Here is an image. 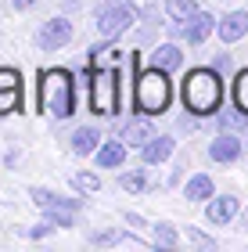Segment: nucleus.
Instances as JSON below:
<instances>
[{"instance_id": "obj_7", "label": "nucleus", "mask_w": 248, "mask_h": 252, "mask_svg": "<svg viewBox=\"0 0 248 252\" xmlns=\"http://www.w3.org/2000/svg\"><path fill=\"white\" fill-rule=\"evenodd\" d=\"M69 40H72V22L69 18H51L47 26H43V32H40V47L43 51H58Z\"/></svg>"}, {"instance_id": "obj_18", "label": "nucleus", "mask_w": 248, "mask_h": 252, "mask_svg": "<svg viewBox=\"0 0 248 252\" xmlns=\"http://www.w3.org/2000/svg\"><path fill=\"white\" fill-rule=\"evenodd\" d=\"M122 158H126V144H101L97 148L101 166H122Z\"/></svg>"}, {"instance_id": "obj_11", "label": "nucleus", "mask_w": 248, "mask_h": 252, "mask_svg": "<svg viewBox=\"0 0 248 252\" xmlns=\"http://www.w3.org/2000/svg\"><path fill=\"white\" fill-rule=\"evenodd\" d=\"M245 32H248V11H230V15L220 22V36L227 40V43L241 40Z\"/></svg>"}, {"instance_id": "obj_8", "label": "nucleus", "mask_w": 248, "mask_h": 252, "mask_svg": "<svg viewBox=\"0 0 248 252\" xmlns=\"http://www.w3.org/2000/svg\"><path fill=\"white\" fill-rule=\"evenodd\" d=\"M212 29H216V18L205 15V11H194V15L187 18V26H176V32H184V36H187L191 43H201Z\"/></svg>"}, {"instance_id": "obj_3", "label": "nucleus", "mask_w": 248, "mask_h": 252, "mask_svg": "<svg viewBox=\"0 0 248 252\" xmlns=\"http://www.w3.org/2000/svg\"><path fill=\"white\" fill-rule=\"evenodd\" d=\"M169 97H173V90H169V79H165V68L155 65L151 72H144L137 79V108L144 116H162L169 108Z\"/></svg>"}, {"instance_id": "obj_25", "label": "nucleus", "mask_w": 248, "mask_h": 252, "mask_svg": "<svg viewBox=\"0 0 248 252\" xmlns=\"http://www.w3.org/2000/svg\"><path fill=\"white\" fill-rule=\"evenodd\" d=\"M187 238H191V242H198L201 249H216V242H212V238H205L201 231H187Z\"/></svg>"}, {"instance_id": "obj_22", "label": "nucleus", "mask_w": 248, "mask_h": 252, "mask_svg": "<svg viewBox=\"0 0 248 252\" xmlns=\"http://www.w3.org/2000/svg\"><path fill=\"white\" fill-rule=\"evenodd\" d=\"M144 184H148V180H144V173H122V177H119V188L130 191V194L144 191Z\"/></svg>"}, {"instance_id": "obj_17", "label": "nucleus", "mask_w": 248, "mask_h": 252, "mask_svg": "<svg viewBox=\"0 0 248 252\" xmlns=\"http://www.w3.org/2000/svg\"><path fill=\"white\" fill-rule=\"evenodd\" d=\"M151 62L159 65V68H165V72H169V68H176L180 62H184V54H180V51L173 47V43H162V47L151 54Z\"/></svg>"}, {"instance_id": "obj_6", "label": "nucleus", "mask_w": 248, "mask_h": 252, "mask_svg": "<svg viewBox=\"0 0 248 252\" xmlns=\"http://www.w3.org/2000/svg\"><path fill=\"white\" fill-rule=\"evenodd\" d=\"M137 18L133 15V7H105V11H97V29H101V36L105 40H115L119 32H126L130 29V22Z\"/></svg>"}, {"instance_id": "obj_20", "label": "nucleus", "mask_w": 248, "mask_h": 252, "mask_svg": "<svg viewBox=\"0 0 248 252\" xmlns=\"http://www.w3.org/2000/svg\"><path fill=\"white\" fill-rule=\"evenodd\" d=\"M165 11H169V15H173L176 22H187V18L198 11V4H194V0H169Z\"/></svg>"}, {"instance_id": "obj_2", "label": "nucleus", "mask_w": 248, "mask_h": 252, "mask_svg": "<svg viewBox=\"0 0 248 252\" xmlns=\"http://www.w3.org/2000/svg\"><path fill=\"white\" fill-rule=\"evenodd\" d=\"M40 108H47L54 119L72 116L76 108V83L65 68H47L40 72Z\"/></svg>"}, {"instance_id": "obj_4", "label": "nucleus", "mask_w": 248, "mask_h": 252, "mask_svg": "<svg viewBox=\"0 0 248 252\" xmlns=\"http://www.w3.org/2000/svg\"><path fill=\"white\" fill-rule=\"evenodd\" d=\"M90 105H94L97 116H111L119 108V83H115V72L101 65V72H94L90 79Z\"/></svg>"}, {"instance_id": "obj_10", "label": "nucleus", "mask_w": 248, "mask_h": 252, "mask_svg": "<svg viewBox=\"0 0 248 252\" xmlns=\"http://www.w3.org/2000/svg\"><path fill=\"white\" fill-rule=\"evenodd\" d=\"M209 155L216 158V162H234V158L241 155V141H238V137H234V133H220L216 141H212Z\"/></svg>"}, {"instance_id": "obj_1", "label": "nucleus", "mask_w": 248, "mask_h": 252, "mask_svg": "<svg viewBox=\"0 0 248 252\" xmlns=\"http://www.w3.org/2000/svg\"><path fill=\"white\" fill-rule=\"evenodd\" d=\"M223 97V83L216 68H194L184 79V108H191L194 116H209V112L220 108Z\"/></svg>"}, {"instance_id": "obj_5", "label": "nucleus", "mask_w": 248, "mask_h": 252, "mask_svg": "<svg viewBox=\"0 0 248 252\" xmlns=\"http://www.w3.org/2000/svg\"><path fill=\"white\" fill-rule=\"evenodd\" d=\"M32 202L40 205V209H47L51 213V220L58 223V227H69L72 223V216L80 213V202L76 198H61V194H54V191H43V188H32Z\"/></svg>"}, {"instance_id": "obj_9", "label": "nucleus", "mask_w": 248, "mask_h": 252, "mask_svg": "<svg viewBox=\"0 0 248 252\" xmlns=\"http://www.w3.org/2000/svg\"><path fill=\"white\" fill-rule=\"evenodd\" d=\"M11 108H18V72L0 68V116Z\"/></svg>"}, {"instance_id": "obj_16", "label": "nucleus", "mask_w": 248, "mask_h": 252, "mask_svg": "<svg viewBox=\"0 0 248 252\" xmlns=\"http://www.w3.org/2000/svg\"><path fill=\"white\" fill-rule=\"evenodd\" d=\"M97 141H101V133L90 130V126H83V130H76V137H72V152L76 155H86V152H94V148H97Z\"/></svg>"}, {"instance_id": "obj_12", "label": "nucleus", "mask_w": 248, "mask_h": 252, "mask_svg": "<svg viewBox=\"0 0 248 252\" xmlns=\"http://www.w3.org/2000/svg\"><path fill=\"white\" fill-rule=\"evenodd\" d=\"M169 152H173V137H151V141L144 144V162L159 166V162L169 158Z\"/></svg>"}, {"instance_id": "obj_26", "label": "nucleus", "mask_w": 248, "mask_h": 252, "mask_svg": "<svg viewBox=\"0 0 248 252\" xmlns=\"http://www.w3.org/2000/svg\"><path fill=\"white\" fill-rule=\"evenodd\" d=\"M51 231H54V220H51V223H43V227H32L29 234H32V238H47Z\"/></svg>"}, {"instance_id": "obj_24", "label": "nucleus", "mask_w": 248, "mask_h": 252, "mask_svg": "<svg viewBox=\"0 0 248 252\" xmlns=\"http://www.w3.org/2000/svg\"><path fill=\"white\" fill-rule=\"evenodd\" d=\"M155 242H162V245H176V231L169 223H155Z\"/></svg>"}, {"instance_id": "obj_23", "label": "nucleus", "mask_w": 248, "mask_h": 252, "mask_svg": "<svg viewBox=\"0 0 248 252\" xmlns=\"http://www.w3.org/2000/svg\"><path fill=\"white\" fill-rule=\"evenodd\" d=\"M90 242L94 245H115V242H122V231H94Z\"/></svg>"}, {"instance_id": "obj_15", "label": "nucleus", "mask_w": 248, "mask_h": 252, "mask_svg": "<svg viewBox=\"0 0 248 252\" xmlns=\"http://www.w3.org/2000/svg\"><path fill=\"white\" fill-rule=\"evenodd\" d=\"M151 126L148 123H130L126 126V130H122V141H126V144H133V148H144V144H148L151 141Z\"/></svg>"}, {"instance_id": "obj_14", "label": "nucleus", "mask_w": 248, "mask_h": 252, "mask_svg": "<svg viewBox=\"0 0 248 252\" xmlns=\"http://www.w3.org/2000/svg\"><path fill=\"white\" fill-rule=\"evenodd\" d=\"M184 194H187L191 202H205V198H212V180H209L205 173L191 177V180H187V188H184Z\"/></svg>"}, {"instance_id": "obj_13", "label": "nucleus", "mask_w": 248, "mask_h": 252, "mask_svg": "<svg viewBox=\"0 0 248 252\" xmlns=\"http://www.w3.org/2000/svg\"><path fill=\"white\" fill-rule=\"evenodd\" d=\"M234 213H238V198H230V194L209 202V220H212V223H230Z\"/></svg>"}, {"instance_id": "obj_21", "label": "nucleus", "mask_w": 248, "mask_h": 252, "mask_svg": "<svg viewBox=\"0 0 248 252\" xmlns=\"http://www.w3.org/2000/svg\"><path fill=\"white\" fill-rule=\"evenodd\" d=\"M72 188L83 191V194H94V191L101 188V180H97L94 173H76V177H72Z\"/></svg>"}, {"instance_id": "obj_27", "label": "nucleus", "mask_w": 248, "mask_h": 252, "mask_svg": "<svg viewBox=\"0 0 248 252\" xmlns=\"http://www.w3.org/2000/svg\"><path fill=\"white\" fill-rule=\"evenodd\" d=\"M36 0H11V7H32Z\"/></svg>"}, {"instance_id": "obj_19", "label": "nucleus", "mask_w": 248, "mask_h": 252, "mask_svg": "<svg viewBox=\"0 0 248 252\" xmlns=\"http://www.w3.org/2000/svg\"><path fill=\"white\" fill-rule=\"evenodd\" d=\"M234 105H238L241 116H248V68L234 76Z\"/></svg>"}]
</instances>
